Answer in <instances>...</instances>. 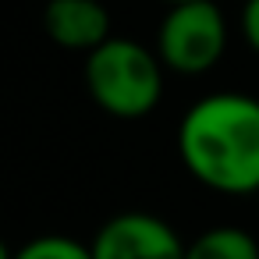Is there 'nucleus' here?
Instances as JSON below:
<instances>
[{
  "mask_svg": "<svg viewBox=\"0 0 259 259\" xmlns=\"http://www.w3.org/2000/svg\"><path fill=\"white\" fill-rule=\"evenodd\" d=\"M185 259H259V241L238 224H217L185 245Z\"/></svg>",
  "mask_w": 259,
  "mask_h": 259,
  "instance_id": "obj_6",
  "label": "nucleus"
},
{
  "mask_svg": "<svg viewBox=\"0 0 259 259\" xmlns=\"http://www.w3.org/2000/svg\"><path fill=\"white\" fill-rule=\"evenodd\" d=\"M163 61L153 47H142L124 36L103 39L96 50L85 54L82 78L93 103L121 121H139L153 114L163 100Z\"/></svg>",
  "mask_w": 259,
  "mask_h": 259,
  "instance_id": "obj_2",
  "label": "nucleus"
},
{
  "mask_svg": "<svg viewBox=\"0 0 259 259\" xmlns=\"http://www.w3.org/2000/svg\"><path fill=\"white\" fill-rule=\"evenodd\" d=\"M0 259H15V252L8 248V241H4V238H0Z\"/></svg>",
  "mask_w": 259,
  "mask_h": 259,
  "instance_id": "obj_9",
  "label": "nucleus"
},
{
  "mask_svg": "<svg viewBox=\"0 0 259 259\" xmlns=\"http://www.w3.org/2000/svg\"><path fill=\"white\" fill-rule=\"evenodd\" d=\"M255 199H259V192H255Z\"/></svg>",
  "mask_w": 259,
  "mask_h": 259,
  "instance_id": "obj_11",
  "label": "nucleus"
},
{
  "mask_svg": "<svg viewBox=\"0 0 259 259\" xmlns=\"http://www.w3.org/2000/svg\"><path fill=\"white\" fill-rule=\"evenodd\" d=\"M238 29H241V39L248 43V50L259 57V0H245L241 4Z\"/></svg>",
  "mask_w": 259,
  "mask_h": 259,
  "instance_id": "obj_8",
  "label": "nucleus"
},
{
  "mask_svg": "<svg viewBox=\"0 0 259 259\" xmlns=\"http://www.w3.org/2000/svg\"><path fill=\"white\" fill-rule=\"evenodd\" d=\"M160 4H167V8H170V4H188V0H160Z\"/></svg>",
  "mask_w": 259,
  "mask_h": 259,
  "instance_id": "obj_10",
  "label": "nucleus"
},
{
  "mask_svg": "<svg viewBox=\"0 0 259 259\" xmlns=\"http://www.w3.org/2000/svg\"><path fill=\"white\" fill-rule=\"evenodd\" d=\"M178 156L185 170L209 192H259V100L220 89L195 100L178 124Z\"/></svg>",
  "mask_w": 259,
  "mask_h": 259,
  "instance_id": "obj_1",
  "label": "nucleus"
},
{
  "mask_svg": "<svg viewBox=\"0 0 259 259\" xmlns=\"http://www.w3.org/2000/svg\"><path fill=\"white\" fill-rule=\"evenodd\" d=\"M43 32L61 50L89 54L103 39H110V11L107 0H47L43 4Z\"/></svg>",
  "mask_w": 259,
  "mask_h": 259,
  "instance_id": "obj_5",
  "label": "nucleus"
},
{
  "mask_svg": "<svg viewBox=\"0 0 259 259\" xmlns=\"http://www.w3.org/2000/svg\"><path fill=\"white\" fill-rule=\"evenodd\" d=\"M93 259H185L181 234L156 213L124 209L114 213L93 234Z\"/></svg>",
  "mask_w": 259,
  "mask_h": 259,
  "instance_id": "obj_4",
  "label": "nucleus"
},
{
  "mask_svg": "<svg viewBox=\"0 0 259 259\" xmlns=\"http://www.w3.org/2000/svg\"><path fill=\"white\" fill-rule=\"evenodd\" d=\"M227 18L217 8V0H188L163 11L153 50L167 71L195 78L220 64V57L227 54Z\"/></svg>",
  "mask_w": 259,
  "mask_h": 259,
  "instance_id": "obj_3",
  "label": "nucleus"
},
{
  "mask_svg": "<svg viewBox=\"0 0 259 259\" xmlns=\"http://www.w3.org/2000/svg\"><path fill=\"white\" fill-rule=\"evenodd\" d=\"M15 259H93V245L71 238V234H36L22 248H15Z\"/></svg>",
  "mask_w": 259,
  "mask_h": 259,
  "instance_id": "obj_7",
  "label": "nucleus"
}]
</instances>
